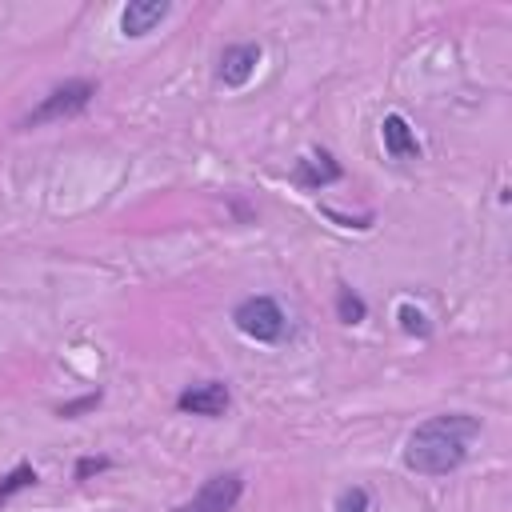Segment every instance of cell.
Instances as JSON below:
<instances>
[{
    "label": "cell",
    "instance_id": "1",
    "mask_svg": "<svg viewBox=\"0 0 512 512\" xmlns=\"http://www.w3.org/2000/svg\"><path fill=\"white\" fill-rule=\"evenodd\" d=\"M480 440V420L468 412H440L416 424L404 440V468L428 480L452 476L468 464L472 444Z\"/></svg>",
    "mask_w": 512,
    "mask_h": 512
},
{
    "label": "cell",
    "instance_id": "2",
    "mask_svg": "<svg viewBox=\"0 0 512 512\" xmlns=\"http://www.w3.org/2000/svg\"><path fill=\"white\" fill-rule=\"evenodd\" d=\"M96 96H100V84H96V80L72 76V80H64V84L48 88V92L36 100V108H28V112L16 120V128H20V132H32V128H44V124L76 120V116H84V112L92 108Z\"/></svg>",
    "mask_w": 512,
    "mask_h": 512
},
{
    "label": "cell",
    "instance_id": "3",
    "mask_svg": "<svg viewBox=\"0 0 512 512\" xmlns=\"http://www.w3.org/2000/svg\"><path fill=\"white\" fill-rule=\"evenodd\" d=\"M232 324L240 336L256 340V344H280L288 336V316L280 308L276 296H244L236 308H232Z\"/></svg>",
    "mask_w": 512,
    "mask_h": 512
},
{
    "label": "cell",
    "instance_id": "4",
    "mask_svg": "<svg viewBox=\"0 0 512 512\" xmlns=\"http://www.w3.org/2000/svg\"><path fill=\"white\" fill-rule=\"evenodd\" d=\"M244 496V472L228 468V472H212L188 500H180L172 512H236Z\"/></svg>",
    "mask_w": 512,
    "mask_h": 512
},
{
    "label": "cell",
    "instance_id": "5",
    "mask_svg": "<svg viewBox=\"0 0 512 512\" xmlns=\"http://www.w3.org/2000/svg\"><path fill=\"white\" fill-rule=\"evenodd\" d=\"M344 180V168H340V160L328 152V148H308L296 164H292V184L300 188V192H324V188H332V184H340Z\"/></svg>",
    "mask_w": 512,
    "mask_h": 512
},
{
    "label": "cell",
    "instance_id": "6",
    "mask_svg": "<svg viewBox=\"0 0 512 512\" xmlns=\"http://www.w3.org/2000/svg\"><path fill=\"white\" fill-rule=\"evenodd\" d=\"M228 408H232V388L224 380H200V384H188L176 396V412H184V416L220 420Z\"/></svg>",
    "mask_w": 512,
    "mask_h": 512
},
{
    "label": "cell",
    "instance_id": "7",
    "mask_svg": "<svg viewBox=\"0 0 512 512\" xmlns=\"http://www.w3.org/2000/svg\"><path fill=\"white\" fill-rule=\"evenodd\" d=\"M264 48L256 40H236V44H224L220 56H216V80L224 88H244L252 76H256V64H260Z\"/></svg>",
    "mask_w": 512,
    "mask_h": 512
},
{
    "label": "cell",
    "instance_id": "8",
    "mask_svg": "<svg viewBox=\"0 0 512 512\" xmlns=\"http://www.w3.org/2000/svg\"><path fill=\"white\" fill-rule=\"evenodd\" d=\"M172 16V4L168 0H128L116 16L120 24V36L124 40H144L148 32H156L164 20Z\"/></svg>",
    "mask_w": 512,
    "mask_h": 512
},
{
    "label": "cell",
    "instance_id": "9",
    "mask_svg": "<svg viewBox=\"0 0 512 512\" xmlns=\"http://www.w3.org/2000/svg\"><path fill=\"white\" fill-rule=\"evenodd\" d=\"M380 140H384V152L392 160H420V140H416V128L400 116V112H388L380 120Z\"/></svg>",
    "mask_w": 512,
    "mask_h": 512
},
{
    "label": "cell",
    "instance_id": "10",
    "mask_svg": "<svg viewBox=\"0 0 512 512\" xmlns=\"http://www.w3.org/2000/svg\"><path fill=\"white\" fill-rule=\"evenodd\" d=\"M336 320L340 324H364L368 320V300L352 284H336Z\"/></svg>",
    "mask_w": 512,
    "mask_h": 512
},
{
    "label": "cell",
    "instance_id": "11",
    "mask_svg": "<svg viewBox=\"0 0 512 512\" xmlns=\"http://www.w3.org/2000/svg\"><path fill=\"white\" fill-rule=\"evenodd\" d=\"M40 484V472L28 464V460H20L16 468H8L4 476H0V508L12 500V496H20V492H28V488H36Z\"/></svg>",
    "mask_w": 512,
    "mask_h": 512
},
{
    "label": "cell",
    "instance_id": "12",
    "mask_svg": "<svg viewBox=\"0 0 512 512\" xmlns=\"http://www.w3.org/2000/svg\"><path fill=\"white\" fill-rule=\"evenodd\" d=\"M396 320H400V328H404L408 336H416V340H432V320H428V312L416 308L412 300H400V304H396Z\"/></svg>",
    "mask_w": 512,
    "mask_h": 512
},
{
    "label": "cell",
    "instance_id": "13",
    "mask_svg": "<svg viewBox=\"0 0 512 512\" xmlns=\"http://www.w3.org/2000/svg\"><path fill=\"white\" fill-rule=\"evenodd\" d=\"M100 400H104V392H100V388H96V392H84V396H76V400H64V404H56V416H60V420H76V416L92 412Z\"/></svg>",
    "mask_w": 512,
    "mask_h": 512
},
{
    "label": "cell",
    "instance_id": "14",
    "mask_svg": "<svg viewBox=\"0 0 512 512\" xmlns=\"http://www.w3.org/2000/svg\"><path fill=\"white\" fill-rule=\"evenodd\" d=\"M112 464H116V460H112V456H104V452H100V456H80V460H76V468H72V480H76V484H84V480H92V476L108 472Z\"/></svg>",
    "mask_w": 512,
    "mask_h": 512
},
{
    "label": "cell",
    "instance_id": "15",
    "mask_svg": "<svg viewBox=\"0 0 512 512\" xmlns=\"http://www.w3.org/2000/svg\"><path fill=\"white\" fill-rule=\"evenodd\" d=\"M336 512H372V496H368V488H360V484L344 488V492L336 496Z\"/></svg>",
    "mask_w": 512,
    "mask_h": 512
},
{
    "label": "cell",
    "instance_id": "16",
    "mask_svg": "<svg viewBox=\"0 0 512 512\" xmlns=\"http://www.w3.org/2000/svg\"><path fill=\"white\" fill-rule=\"evenodd\" d=\"M324 216H328V220H336L340 228H356V232H368V228L376 224V216H372V212H364V216H340V212L324 208Z\"/></svg>",
    "mask_w": 512,
    "mask_h": 512
}]
</instances>
